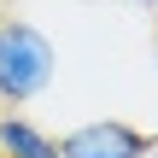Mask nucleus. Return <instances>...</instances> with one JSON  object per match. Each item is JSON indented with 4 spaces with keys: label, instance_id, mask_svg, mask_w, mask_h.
<instances>
[{
    "label": "nucleus",
    "instance_id": "obj_1",
    "mask_svg": "<svg viewBox=\"0 0 158 158\" xmlns=\"http://www.w3.org/2000/svg\"><path fill=\"white\" fill-rule=\"evenodd\" d=\"M59 76V47L47 29L23 18H0V106H29L53 88Z\"/></svg>",
    "mask_w": 158,
    "mask_h": 158
},
{
    "label": "nucleus",
    "instance_id": "obj_2",
    "mask_svg": "<svg viewBox=\"0 0 158 158\" xmlns=\"http://www.w3.org/2000/svg\"><path fill=\"white\" fill-rule=\"evenodd\" d=\"M152 141L123 117H94L59 135V158H147Z\"/></svg>",
    "mask_w": 158,
    "mask_h": 158
},
{
    "label": "nucleus",
    "instance_id": "obj_3",
    "mask_svg": "<svg viewBox=\"0 0 158 158\" xmlns=\"http://www.w3.org/2000/svg\"><path fill=\"white\" fill-rule=\"evenodd\" d=\"M0 158H59V141L23 111H0Z\"/></svg>",
    "mask_w": 158,
    "mask_h": 158
},
{
    "label": "nucleus",
    "instance_id": "obj_4",
    "mask_svg": "<svg viewBox=\"0 0 158 158\" xmlns=\"http://www.w3.org/2000/svg\"><path fill=\"white\" fill-rule=\"evenodd\" d=\"M135 6H147V12H158V0H135Z\"/></svg>",
    "mask_w": 158,
    "mask_h": 158
},
{
    "label": "nucleus",
    "instance_id": "obj_5",
    "mask_svg": "<svg viewBox=\"0 0 158 158\" xmlns=\"http://www.w3.org/2000/svg\"><path fill=\"white\" fill-rule=\"evenodd\" d=\"M147 158H158V147H152V152H147Z\"/></svg>",
    "mask_w": 158,
    "mask_h": 158
}]
</instances>
